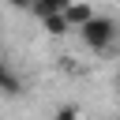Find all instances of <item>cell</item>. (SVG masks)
I'll return each instance as SVG.
<instances>
[{"label":"cell","instance_id":"6da1fadb","mask_svg":"<svg viewBox=\"0 0 120 120\" xmlns=\"http://www.w3.org/2000/svg\"><path fill=\"white\" fill-rule=\"evenodd\" d=\"M82 41H86V49H94V52H101V49H109L112 41H116V22L112 19H105V15H94L82 30Z\"/></svg>","mask_w":120,"mask_h":120},{"label":"cell","instance_id":"7a4b0ae2","mask_svg":"<svg viewBox=\"0 0 120 120\" xmlns=\"http://www.w3.org/2000/svg\"><path fill=\"white\" fill-rule=\"evenodd\" d=\"M64 19H68V26H71V30H82V26L94 19V11H90V4L71 0V4H68V11H64Z\"/></svg>","mask_w":120,"mask_h":120},{"label":"cell","instance_id":"3957f363","mask_svg":"<svg viewBox=\"0 0 120 120\" xmlns=\"http://www.w3.org/2000/svg\"><path fill=\"white\" fill-rule=\"evenodd\" d=\"M0 94H4V98H19V94H22V79L11 71V64L0 68Z\"/></svg>","mask_w":120,"mask_h":120},{"label":"cell","instance_id":"277c9868","mask_svg":"<svg viewBox=\"0 0 120 120\" xmlns=\"http://www.w3.org/2000/svg\"><path fill=\"white\" fill-rule=\"evenodd\" d=\"M71 0H34L30 11H38V19H49V15H64Z\"/></svg>","mask_w":120,"mask_h":120},{"label":"cell","instance_id":"5b68a950","mask_svg":"<svg viewBox=\"0 0 120 120\" xmlns=\"http://www.w3.org/2000/svg\"><path fill=\"white\" fill-rule=\"evenodd\" d=\"M41 22H45V34H52V38H60V34H68V30H71L64 15H49V19H41Z\"/></svg>","mask_w":120,"mask_h":120},{"label":"cell","instance_id":"8992f818","mask_svg":"<svg viewBox=\"0 0 120 120\" xmlns=\"http://www.w3.org/2000/svg\"><path fill=\"white\" fill-rule=\"evenodd\" d=\"M52 120H79V109H75V105H60Z\"/></svg>","mask_w":120,"mask_h":120},{"label":"cell","instance_id":"52a82bcc","mask_svg":"<svg viewBox=\"0 0 120 120\" xmlns=\"http://www.w3.org/2000/svg\"><path fill=\"white\" fill-rule=\"evenodd\" d=\"M8 4H11V8H19V11H30V8H34V0H8Z\"/></svg>","mask_w":120,"mask_h":120},{"label":"cell","instance_id":"ba28073f","mask_svg":"<svg viewBox=\"0 0 120 120\" xmlns=\"http://www.w3.org/2000/svg\"><path fill=\"white\" fill-rule=\"evenodd\" d=\"M4 64H8V60H4V56H0V68H4Z\"/></svg>","mask_w":120,"mask_h":120},{"label":"cell","instance_id":"9c48e42d","mask_svg":"<svg viewBox=\"0 0 120 120\" xmlns=\"http://www.w3.org/2000/svg\"><path fill=\"white\" fill-rule=\"evenodd\" d=\"M116 120H120V116H116Z\"/></svg>","mask_w":120,"mask_h":120}]
</instances>
